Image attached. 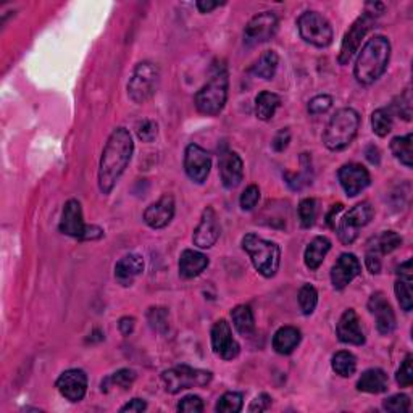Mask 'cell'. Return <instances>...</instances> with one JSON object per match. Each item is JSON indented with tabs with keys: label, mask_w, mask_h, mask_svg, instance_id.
Segmentation results:
<instances>
[{
	"label": "cell",
	"mask_w": 413,
	"mask_h": 413,
	"mask_svg": "<svg viewBox=\"0 0 413 413\" xmlns=\"http://www.w3.org/2000/svg\"><path fill=\"white\" fill-rule=\"evenodd\" d=\"M136 381V373L129 368L118 370L117 373L110 375L106 381H102V391L107 392L108 386H117V388L122 389H129L133 383Z\"/></svg>",
	"instance_id": "obj_37"
},
{
	"label": "cell",
	"mask_w": 413,
	"mask_h": 413,
	"mask_svg": "<svg viewBox=\"0 0 413 413\" xmlns=\"http://www.w3.org/2000/svg\"><path fill=\"white\" fill-rule=\"evenodd\" d=\"M228 71L224 68L217 70L207 81V85H203L196 94L194 103L197 112L205 117H215V115L222 113L228 101Z\"/></svg>",
	"instance_id": "obj_5"
},
{
	"label": "cell",
	"mask_w": 413,
	"mask_h": 413,
	"mask_svg": "<svg viewBox=\"0 0 413 413\" xmlns=\"http://www.w3.org/2000/svg\"><path fill=\"white\" fill-rule=\"evenodd\" d=\"M297 300H299V307L302 313L308 317L315 312L317 304H318V292L312 284H304L300 287Z\"/></svg>",
	"instance_id": "obj_38"
},
{
	"label": "cell",
	"mask_w": 413,
	"mask_h": 413,
	"mask_svg": "<svg viewBox=\"0 0 413 413\" xmlns=\"http://www.w3.org/2000/svg\"><path fill=\"white\" fill-rule=\"evenodd\" d=\"M134 152V143L126 128H117L107 139L99 165V189L108 196L126 171Z\"/></svg>",
	"instance_id": "obj_1"
},
{
	"label": "cell",
	"mask_w": 413,
	"mask_h": 413,
	"mask_svg": "<svg viewBox=\"0 0 413 413\" xmlns=\"http://www.w3.org/2000/svg\"><path fill=\"white\" fill-rule=\"evenodd\" d=\"M391 59V43L386 36H373L362 50H358L354 66V76L360 85L370 86L379 80L388 70Z\"/></svg>",
	"instance_id": "obj_2"
},
{
	"label": "cell",
	"mask_w": 413,
	"mask_h": 413,
	"mask_svg": "<svg viewBox=\"0 0 413 413\" xmlns=\"http://www.w3.org/2000/svg\"><path fill=\"white\" fill-rule=\"evenodd\" d=\"M242 405H244V396L240 394V392L229 391V392H224V394L219 397L215 405V410L218 413H239L242 410Z\"/></svg>",
	"instance_id": "obj_36"
},
{
	"label": "cell",
	"mask_w": 413,
	"mask_h": 413,
	"mask_svg": "<svg viewBox=\"0 0 413 413\" xmlns=\"http://www.w3.org/2000/svg\"><path fill=\"white\" fill-rule=\"evenodd\" d=\"M160 68L152 61L136 65L128 81V96L134 103H145L152 99L160 86Z\"/></svg>",
	"instance_id": "obj_6"
},
{
	"label": "cell",
	"mask_w": 413,
	"mask_h": 413,
	"mask_svg": "<svg viewBox=\"0 0 413 413\" xmlns=\"http://www.w3.org/2000/svg\"><path fill=\"white\" fill-rule=\"evenodd\" d=\"M365 155H367V159L370 164L373 165H379V149L376 147V145H368L367 150H365Z\"/></svg>",
	"instance_id": "obj_57"
},
{
	"label": "cell",
	"mask_w": 413,
	"mask_h": 413,
	"mask_svg": "<svg viewBox=\"0 0 413 413\" xmlns=\"http://www.w3.org/2000/svg\"><path fill=\"white\" fill-rule=\"evenodd\" d=\"M368 310L375 315L376 329L383 336H388L396 329V315L383 292H375L368 300Z\"/></svg>",
	"instance_id": "obj_20"
},
{
	"label": "cell",
	"mask_w": 413,
	"mask_h": 413,
	"mask_svg": "<svg viewBox=\"0 0 413 413\" xmlns=\"http://www.w3.org/2000/svg\"><path fill=\"white\" fill-rule=\"evenodd\" d=\"M376 5L378 3H370V7H373V10H365V12L352 23L347 33L344 34L341 50H339V57H338L339 64L341 65H347L349 61L352 60V57L357 54L360 49L362 39L376 24V18H378V15H381L375 10Z\"/></svg>",
	"instance_id": "obj_7"
},
{
	"label": "cell",
	"mask_w": 413,
	"mask_h": 413,
	"mask_svg": "<svg viewBox=\"0 0 413 413\" xmlns=\"http://www.w3.org/2000/svg\"><path fill=\"white\" fill-rule=\"evenodd\" d=\"M59 229L60 233H64L70 238H75L80 240H82V238H85L87 224L85 223V218H82V207L80 201H76V198H70V201L65 203L64 212H61Z\"/></svg>",
	"instance_id": "obj_17"
},
{
	"label": "cell",
	"mask_w": 413,
	"mask_h": 413,
	"mask_svg": "<svg viewBox=\"0 0 413 413\" xmlns=\"http://www.w3.org/2000/svg\"><path fill=\"white\" fill-rule=\"evenodd\" d=\"M212 159L207 150H203L201 145L189 144L184 152V170L187 177L196 184H203L210 175Z\"/></svg>",
	"instance_id": "obj_12"
},
{
	"label": "cell",
	"mask_w": 413,
	"mask_h": 413,
	"mask_svg": "<svg viewBox=\"0 0 413 413\" xmlns=\"http://www.w3.org/2000/svg\"><path fill=\"white\" fill-rule=\"evenodd\" d=\"M397 300L400 308L409 313L413 307L412 302V260H407L397 268V281L394 286Z\"/></svg>",
	"instance_id": "obj_24"
},
{
	"label": "cell",
	"mask_w": 413,
	"mask_h": 413,
	"mask_svg": "<svg viewBox=\"0 0 413 413\" xmlns=\"http://www.w3.org/2000/svg\"><path fill=\"white\" fill-rule=\"evenodd\" d=\"M57 389L66 400L80 402L87 392V375L80 368L66 370L57 379Z\"/></svg>",
	"instance_id": "obj_14"
},
{
	"label": "cell",
	"mask_w": 413,
	"mask_h": 413,
	"mask_svg": "<svg viewBox=\"0 0 413 413\" xmlns=\"http://www.w3.org/2000/svg\"><path fill=\"white\" fill-rule=\"evenodd\" d=\"M144 271V260L138 254H128L115 265V278L122 286H131Z\"/></svg>",
	"instance_id": "obj_23"
},
{
	"label": "cell",
	"mask_w": 413,
	"mask_h": 413,
	"mask_svg": "<svg viewBox=\"0 0 413 413\" xmlns=\"http://www.w3.org/2000/svg\"><path fill=\"white\" fill-rule=\"evenodd\" d=\"M196 5H197L198 12L208 13V12H212V10H215L217 7H219L222 3H219V2H210V0H198Z\"/></svg>",
	"instance_id": "obj_56"
},
{
	"label": "cell",
	"mask_w": 413,
	"mask_h": 413,
	"mask_svg": "<svg viewBox=\"0 0 413 413\" xmlns=\"http://www.w3.org/2000/svg\"><path fill=\"white\" fill-rule=\"evenodd\" d=\"M233 325L236 331L244 338H250L255 331V320L252 308L249 305H238L231 310Z\"/></svg>",
	"instance_id": "obj_32"
},
{
	"label": "cell",
	"mask_w": 413,
	"mask_h": 413,
	"mask_svg": "<svg viewBox=\"0 0 413 413\" xmlns=\"http://www.w3.org/2000/svg\"><path fill=\"white\" fill-rule=\"evenodd\" d=\"M180 275L184 280H192L196 278L205 271L208 266V259L207 255H203L198 250H192V249H186L182 250L181 257H180Z\"/></svg>",
	"instance_id": "obj_25"
},
{
	"label": "cell",
	"mask_w": 413,
	"mask_h": 413,
	"mask_svg": "<svg viewBox=\"0 0 413 413\" xmlns=\"http://www.w3.org/2000/svg\"><path fill=\"white\" fill-rule=\"evenodd\" d=\"M412 143H413L412 133L407 136H397V138L391 140V152L394 154L396 159L399 160L402 165L407 166V168H412L413 166Z\"/></svg>",
	"instance_id": "obj_33"
},
{
	"label": "cell",
	"mask_w": 413,
	"mask_h": 413,
	"mask_svg": "<svg viewBox=\"0 0 413 413\" xmlns=\"http://www.w3.org/2000/svg\"><path fill=\"white\" fill-rule=\"evenodd\" d=\"M278 17L273 12H261L250 18L244 29V44L255 47L268 43L278 31Z\"/></svg>",
	"instance_id": "obj_11"
},
{
	"label": "cell",
	"mask_w": 413,
	"mask_h": 413,
	"mask_svg": "<svg viewBox=\"0 0 413 413\" xmlns=\"http://www.w3.org/2000/svg\"><path fill=\"white\" fill-rule=\"evenodd\" d=\"M338 177L344 192H346L349 197L358 196L360 192L367 189L371 182V176L368 173V170L360 164H347L341 166Z\"/></svg>",
	"instance_id": "obj_15"
},
{
	"label": "cell",
	"mask_w": 413,
	"mask_h": 413,
	"mask_svg": "<svg viewBox=\"0 0 413 413\" xmlns=\"http://www.w3.org/2000/svg\"><path fill=\"white\" fill-rule=\"evenodd\" d=\"M412 362H413V357L409 354L404 358V362H402L400 368L397 370L396 381H397V384L400 386V388H410V386L413 384V367H412Z\"/></svg>",
	"instance_id": "obj_44"
},
{
	"label": "cell",
	"mask_w": 413,
	"mask_h": 413,
	"mask_svg": "<svg viewBox=\"0 0 413 413\" xmlns=\"http://www.w3.org/2000/svg\"><path fill=\"white\" fill-rule=\"evenodd\" d=\"M391 115L394 113L396 117H399L405 122H410L412 119V97H410V91L407 89L404 94H400L399 97L394 99V102L391 103V107L388 108Z\"/></svg>",
	"instance_id": "obj_40"
},
{
	"label": "cell",
	"mask_w": 413,
	"mask_h": 413,
	"mask_svg": "<svg viewBox=\"0 0 413 413\" xmlns=\"http://www.w3.org/2000/svg\"><path fill=\"white\" fill-rule=\"evenodd\" d=\"M177 412H184V413H201L203 412V400L198 396H186L182 397L177 404Z\"/></svg>",
	"instance_id": "obj_48"
},
{
	"label": "cell",
	"mask_w": 413,
	"mask_h": 413,
	"mask_svg": "<svg viewBox=\"0 0 413 413\" xmlns=\"http://www.w3.org/2000/svg\"><path fill=\"white\" fill-rule=\"evenodd\" d=\"M365 265H367L370 273H373V275H378L381 271V266H383V263H381V254L375 247L370 249L367 252V257H365Z\"/></svg>",
	"instance_id": "obj_51"
},
{
	"label": "cell",
	"mask_w": 413,
	"mask_h": 413,
	"mask_svg": "<svg viewBox=\"0 0 413 413\" xmlns=\"http://www.w3.org/2000/svg\"><path fill=\"white\" fill-rule=\"evenodd\" d=\"M342 208H344L342 203H336V205L331 207V212H329L328 217H326V222L329 224V228H333V229L336 228V218H338L339 213L342 212Z\"/></svg>",
	"instance_id": "obj_55"
},
{
	"label": "cell",
	"mask_w": 413,
	"mask_h": 413,
	"mask_svg": "<svg viewBox=\"0 0 413 413\" xmlns=\"http://www.w3.org/2000/svg\"><path fill=\"white\" fill-rule=\"evenodd\" d=\"M360 128V115L357 110L346 107L339 108L333 115L323 133V144L333 152L344 150L352 144Z\"/></svg>",
	"instance_id": "obj_3"
},
{
	"label": "cell",
	"mask_w": 413,
	"mask_h": 413,
	"mask_svg": "<svg viewBox=\"0 0 413 413\" xmlns=\"http://www.w3.org/2000/svg\"><path fill=\"white\" fill-rule=\"evenodd\" d=\"M212 378V371L192 368L187 365H177L175 368L164 371V375H161L165 389L170 394H177V392L191 388H202V386L210 383Z\"/></svg>",
	"instance_id": "obj_8"
},
{
	"label": "cell",
	"mask_w": 413,
	"mask_h": 413,
	"mask_svg": "<svg viewBox=\"0 0 413 413\" xmlns=\"http://www.w3.org/2000/svg\"><path fill=\"white\" fill-rule=\"evenodd\" d=\"M242 249L263 278H273L278 273L281 263V249L278 244L249 233L242 238Z\"/></svg>",
	"instance_id": "obj_4"
},
{
	"label": "cell",
	"mask_w": 413,
	"mask_h": 413,
	"mask_svg": "<svg viewBox=\"0 0 413 413\" xmlns=\"http://www.w3.org/2000/svg\"><path fill=\"white\" fill-rule=\"evenodd\" d=\"M362 273V263L354 254H342L331 268V283L336 291H342Z\"/></svg>",
	"instance_id": "obj_16"
},
{
	"label": "cell",
	"mask_w": 413,
	"mask_h": 413,
	"mask_svg": "<svg viewBox=\"0 0 413 413\" xmlns=\"http://www.w3.org/2000/svg\"><path fill=\"white\" fill-rule=\"evenodd\" d=\"M271 397L268 394H265V392H261V394H259L255 399L250 402L249 405V412L250 413H260V412H266L271 407Z\"/></svg>",
	"instance_id": "obj_50"
},
{
	"label": "cell",
	"mask_w": 413,
	"mask_h": 413,
	"mask_svg": "<svg viewBox=\"0 0 413 413\" xmlns=\"http://www.w3.org/2000/svg\"><path fill=\"white\" fill-rule=\"evenodd\" d=\"M297 213H299L300 226L302 228H312L315 224L317 213H318V205L317 201L312 197H307L304 201H300L299 207H297Z\"/></svg>",
	"instance_id": "obj_39"
},
{
	"label": "cell",
	"mask_w": 413,
	"mask_h": 413,
	"mask_svg": "<svg viewBox=\"0 0 413 413\" xmlns=\"http://www.w3.org/2000/svg\"><path fill=\"white\" fill-rule=\"evenodd\" d=\"M219 177L226 189H236L244 180V164L236 152H223L218 160Z\"/></svg>",
	"instance_id": "obj_21"
},
{
	"label": "cell",
	"mask_w": 413,
	"mask_h": 413,
	"mask_svg": "<svg viewBox=\"0 0 413 413\" xmlns=\"http://www.w3.org/2000/svg\"><path fill=\"white\" fill-rule=\"evenodd\" d=\"M329 250H331V240L326 236H317L310 240V244L307 245L305 254H304V261L308 270L315 271L320 268L323 260L328 255Z\"/></svg>",
	"instance_id": "obj_26"
},
{
	"label": "cell",
	"mask_w": 413,
	"mask_h": 413,
	"mask_svg": "<svg viewBox=\"0 0 413 413\" xmlns=\"http://www.w3.org/2000/svg\"><path fill=\"white\" fill-rule=\"evenodd\" d=\"M176 205L173 196L165 194L161 196L159 201L154 202L152 205H149L144 212V222L149 228L152 229H161L168 226L171 219L175 217Z\"/></svg>",
	"instance_id": "obj_19"
},
{
	"label": "cell",
	"mask_w": 413,
	"mask_h": 413,
	"mask_svg": "<svg viewBox=\"0 0 413 413\" xmlns=\"http://www.w3.org/2000/svg\"><path fill=\"white\" fill-rule=\"evenodd\" d=\"M336 334L339 341L350 344V346H362L365 342V334L362 325H360V318L354 308H347L339 318Z\"/></svg>",
	"instance_id": "obj_22"
},
{
	"label": "cell",
	"mask_w": 413,
	"mask_h": 413,
	"mask_svg": "<svg viewBox=\"0 0 413 413\" xmlns=\"http://www.w3.org/2000/svg\"><path fill=\"white\" fill-rule=\"evenodd\" d=\"M136 133H138V138L143 140V143H154L157 134H159V124L152 122V119H144V122H140L138 124Z\"/></svg>",
	"instance_id": "obj_46"
},
{
	"label": "cell",
	"mask_w": 413,
	"mask_h": 413,
	"mask_svg": "<svg viewBox=\"0 0 413 413\" xmlns=\"http://www.w3.org/2000/svg\"><path fill=\"white\" fill-rule=\"evenodd\" d=\"M333 370L336 371V375L342 376V378H350L357 370V358L352 352L347 350H341L333 357Z\"/></svg>",
	"instance_id": "obj_34"
},
{
	"label": "cell",
	"mask_w": 413,
	"mask_h": 413,
	"mask_svg": "<svg viewBox=\"0 0 413 413\" xmlns=\"http://www.w3.org/2000/svg\"><path fill=\"white\" fill-rule=\"evenodd\" d=\"M280 57L275 50H266L260 55V59L255 61L254 66L250 68V73L254 76L261 78V80H273L276 75V70H278Z\"/></svg>",
	"instance_id": "obj_30"
},
{
	"label": "cell",
	"mask_w": 413,
	"mask_h": 413,
	"mask_svg": "<svg viewBox=\"0 0 413 413\" xmlns=\"http://www.w3.org/2000/svg\"><path fill=\"white\" fill-rule=\"evenodd\" d=\"M289 143H291V131L289 128H283L275 134L273 140H271V147H273L275 152H283L284 149H287Z\"/></svg>",
	"instance_id": "obj_49"
},
{
	"label": "cell",
	"mask_w": 413,
	"mask_h": 413,
	"mask_svg": "<svg viewBox=\"0 0 413 413\" xmlns=\"http://www.w3.org/2000/svg\"><path fill=\"white\" fill-rule=\"evenodd\" d=\"M222 234V226H219L217 212L212 207H207L202 213L201 223L197 224L192 240L198 249H210L217 244Z\"/></svg>",
	"instance_id": "obj_18"
},
{
	"label": "cell",
	"mask_w": 413,
	"mask_h": 413,
	"mask_svg": "<svg viewBox=\"0 0 413 413\" xmlns=\"http://www.w3.org/2000/svg\"><path fill=\"white\" fill-rule=\"evenodd\" d=\"M212 349L219 358L234 360L240 352V346L236 339L233 338L231 326L226 320H218L212 326Z\"/></svg>",
	"instance_id": "obj_13"
},
{
	"label": "cell",
	"mask_w": 413,
	"mask_h": 413,
	"mask_svg": "<svg viewBox=\"0 0 413 413\" xmlns=\"http://www.w3.org/2000/svg\"><path fill=\"white\" fill-rule=\"evenodd\" d=\"M373 217H375V210L370 202L357 203V205L350 208L346 215L342 217V219H339L336 228H334L339 236V240L346 245L354 244L355 239L358 238L360 229L367 226L371 219H373Z\"/></svg>",
	"instance_id": "obj_10"
},
{
	"label": "cell",
	"mask_w": 413,
	"mask_h": 413,
	"mask_svg": "<svg viewBox=\"0 0 413 413\" xmlns=\"http://www.w3.org/2000/svg\"><path fill=\"white\" fill-rule=\"evenodd\" d=\"M300 171L299 173H286V182L292 191H302L308 184H312L313 180V168H312V159L308 154H302L300 157Z\"/></svg>",
	"instance_id": "obj_31"
},
{
	"label": "cell",
	"mask_w": 413,
	"mask_h": 413,
	"mask_svg": "<svg viewBox=\"0 0 413 413\" xmlns=\"http://www.w3.org/2000/svg\"><path fill=\"white\" fill-rule=\"evenodd\" d=\"M259 201H260L259 186L250 184V186L245 187V191L242 192V194H240L239 203H240V208H242L244 212H250V210H254L255 205L259 203Z\"/></svg>",
	"instance_id": "obj_45"
},
{
	"label": "cell",
	"mask_w": 413,
	"mask_h": 413,
	"mask_svg": "<svg viewBox=\"0 0 413 413\" xmlns=\"http://www.w3.org/2000/svg\"><path fill=\"white\" fill-rule=\"evenodd\" d=\"M134 326H136V320L133 317H123L118 323L119 333H122L123 336H129V334H133Z\"/></svg>",
	"instance_id": "obj_53"
},
{
	"label": "cell",
	"mask_w": 413,
	"mask_h": 413,
	"mask_svg": "<svg viewBox=\"0 0 413 413\" xmlns=\"http://www.w3.org/2000/svg\"><path fill=\"white\" fill-rule=\"evenodd\" d=\"M388 375L381 368H370L363 371L357 381V389L367 394H381L388 389Z\"/></svg>",
	"instance_id": "obj_28"
},
{
	"label": "cell",
	"mask_w": 413,
	"mask_h": 413,
	"mask_svg": "<svg viewBox=\"0 0 413 413\" xmlns=\"http://www.w3.org/2000/svg\"><path fill=\"white\" fill-rule=\"evenodd\" d=\"M147 320L155 331L166 333V329H168V310L159 307L150 308L147 312Z\"/></svg>",
	"instance_id": "obj_42"
},
{
	"label": "cell",
	"mask_w": 413,
	"mask_h": 413,
	"mask_svg": "<svg viewBox=\"0 0 413 413\" xmlns=\"http://www.w3.org/2000/svg\"><path fill=\"white\" fill-rule=\"evenodd\" d=\"M402 245V238L396 231H384L376 240L373 247L378 250L381 255L394 252L396 249H399Z\"/></svg>",
	"instance_id": "obj_41"
},
{
	"label": "cell",
	"mask_w": 413,
	"mask_h": 413,
	"mask_svg": "<svg viewBox=\"0 0 413 413\" xmlns=\"http://www.w3.org/2000/svg\"><path fill=\"white\" fill-rule=\"evenodd\" d=\"M144 410H147V404H145L144 399H133L129 400L126 405H123L122 409H119V412H136V413L144 412Z\"/></svg>",
	"instance_id": "obj_52"
},
{
	"label": "cell",
	"mask_w": 413,
	"mask_h": 413,
	"mask_svg": "<svg viewBox=\"0 0 413 413\" xmlns=\"http://www.w3.org/2000/svg\"><path fill=\"white\" fill-rule=\"evenodd\" d=\"M281 107V97L270 91H261L255 97V115L261 122H268L275 117L276 110Z\"/></svg>",
	"instance_id": "obj_29"
},
{
	"label": "cell",
	"mask_w": 413,
	"mask_h": 413,
	"mask_svg": "<svg viewBox=\"0 0 413 413\" xmlns=\"http://www.w3.org/2000/svg\"><path fill=\"white\" fill-rule=\"evenodd\" d=\"M302 341V333L294 326H283L275 333L273 349L280 355H289L294 352Z\"/></svg>",
	"instance_id": "obj_27"
},
{
	"label": "cell",
	"mask_w": 413,
	"mask_h": 413,
	"mask_svg": "<svg viewBox=\"0 0 413 413\" xmlns=\"http://www.w3.org/2000/svg\"><path fill=\"white\" fill-rule=\"evenodd\" d=\"M410 397L405 394H394L383 402V409L391 413H404L410 410Z\"/></svg>",
	"instance_id": "obj_43"
},
{
	"label": "cell",
	"mask_w": 413,
	"mask_h": 413,
	"mask_svg": "<svg viewBox=\"0 0 413 413\" xmlns=\"http://www.w3.org/2000/svg\"><path fill=\"white\" fill-rule=\"evenodd\" d=\"M331 107H333V97L328 96V94H321V96L313 97L312 101L308 102V113L321 115V113H326Z\"/></svg>",
	"instance_id": "obj_47"
},
{
	"label": "cell",
	"mask_w": 413,
	"mask_h": 413,
	"mask_svg": "<svg viewBox=\"0 0 413 413\" xmlns=\"http://www.w3.org/2000/svg\"><path fill=\"white\" fill-rule=\"evenodd\" d=\"M392 115L388 108H378L371 115V128L379 138H386L392 131Z\"/></svg>",
	"instance_id": "obj_35"
},
{
	"label": "cell",
	"mask_w": 413,
	"mask_h": 413,
	"mask_svg": "<svg viewBox=\"0 0 413 413\" xmlns=\"http://www.w3.org/2000/svg\"><path fill=\"white\" fill-rule=\"evenodd\" d=\"M297 29L300 38L307 44L315 45L318 49H325L331 45L334 33L333 26L328 20L318 12H304L297 20Z\"/></svg>",
	"instance_id": "obj_9"
},
{
	"label": "cell",
	"mask_w": 413,
	"mask_h": 413,
	"mask_svg": "<svg viewBox=\"0 0 413 413\" xmlns=\"http://www.w3.org/2000/svg\"><path fill=\"white\" fill-rule=\"evenodd\" d=\"M103 238V229L96 226V224H87V229H86V234L82 240H97Z\"/></svg>",
	"instance_id": "obj_54"
}]
</instances>
